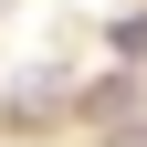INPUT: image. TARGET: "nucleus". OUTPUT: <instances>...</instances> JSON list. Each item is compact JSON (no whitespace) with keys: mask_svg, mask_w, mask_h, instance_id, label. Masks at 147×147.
I'll use <instances>...</instances> for the list:
<instances>
[{"mask_svg":"<svg viewBox=\"0 0 147 147\" xmlns=\"http://www.w3.org/2000/svg\"><path fill=\"white\" fill-rule=\"evenodd\" d=\"M84 116H105V126H126V116H137V74H105L95 95H84Z\"/></svg>","mask_w":147,"mask_h":147,"instance_id":"f257e3e1","label":"nucleus"},{"mask_svg":"<svg viewBox=\"0 0 147 147\" xmlns=\"http://www.w3.org/2000/svg\"><path fill=\"white\" fill-rule=\"evenodd\" d=\"M53 105H63V95H53V74H42V84H21V95H11V126H42Z\"/></svg>","mask_w":147,"mask_h":147,"instance_id":"f03ea898","label":"nucleus"}]
</instances>
